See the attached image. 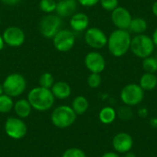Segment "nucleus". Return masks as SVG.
<instances>
[{
	"mask_svg": "<svg viewBox=\"0 0 157 157\" xmlns=\"http://www.w3.org/2000/svg\"><path fill=\"white\" fill-rule=\"evenodd\" d=\"M132 36L129 30L115 29L108 37V49L114 57H122L131 48Z\"/></svg>",
	"mask_w": 157,
	"mask_h": 157,
	"instance_id": "f257e3e1",
	"label": "nucleus"
},
{
	"mask_svg": "<svg viewBox=\"0 0 157 157\" xmlns=\"http://www.w3.org/2000/svg\"><path fill=\"white\" fill-rule=\"evenodd\" d=\"M27 99L30 103L32 109L37 111H47L51 109L55 101V98L51 89L41 86L32 88L29 92Z\"/></svg>",
	"mask_w": 157,
	"mask_h": 157,
	"instance_id": "f03ea898",
	"label": "nucleus"
},
{
	"mask_svg": "<svg viewBox=\"0 0 157 157\" xmlns=\"http://www.w3.org/2000/svg\"><path fill=\"white\" fill-rule=\"evenodd\" d=\"M155 44L152 40V37L146 34H138L132 38L131 48L132 52L138 58L144 59L151 54L155 51Z\"/></svg>",
	"mask_w": 157,
	"mask_h": 157,
	"instance_id": "7ed1b4c3",
	"label": "nucleus"
},
{
	"mask_svg": "<svg viewBox=\"0 0 157 157\" xmlns=\"http://www.w3.org/2000/svg\"><path fill=\"white\" fill-rule=\"evenodd\" d=\"M76 116L77 115L70 106L62 105L53 109L51 115V121L55 127L66 129L75 123Z\"/></svg>",
	"mask_w": 157,
	"mask_h": 157,
	"instance_id": "20e7f679",
	"label": "nucleus"
},
{
	"mask_svg": "<svg viewBox=\"0 0 157 157\" xmlns=\"http://www.w3.org/2000/svg\"><path fill=\"white\" fill-rule=\"evenodd\" d=\"M2 85L5 94L11 98H17L26 90L27 81L21 74L12 73L5 78Z\"/></svg>",
	"mask_w": 157,
	"mask_h": 157,
	"instance_id": "39448f33",
	"label": "nucleus"
},
{
	"mask_svg": "<svg viewBox=\"0 0 157 157\" xmlns=\"http://www.w3.org/2000/svg\"><path fill=\"white\" fill-rule=\"evenodd\" d=\"M63 20L58 15L48 14L42 17L39 24V29L40 34L45 39H52L57 32L62 29Z\"/></svg>",
	"mask_w": 157,
	"mask_h": 157,
	"instance_id": "423d86ee",
	"label": "nucleus"
},
{
	"mask_svg": "<svg viewBox=\"0 0 157 157\" xmlns=\"http://www.w3.org/2000/svg\"><path fill=\"white\" fill-rule=\"evenodd\" d=\"M144 98V90L137 84H129L121 91V101L129 107L140 104Z\"/></svg>",
	"mask_w": 157,
	"mask_h": 157,
	"instance_id": "0eeeda50",
	"label": "nucleus"
},
{
	"mask_svg": "<svg viewBox=\"0 0 157 157\" xmlns=\"http://www.w3.org/2000/svg\"><path fill=\"white\" fill-rule=\"evenodd\" d=\"M6 134L13 140L24 138L28 132V127L22 119L18 117H9L4 125Z\"/></svg>",
	"mask_w": 157,
	"mask_h": 157,
	"instance_id": "6e6552de",
	"label": "nucleus"
},
{
	"mask_svg": "<svg viewBox=\"0 0 157 157\" xmlns=\"http://www.w3.org/2000/svg\"><path fill=\"white\" fill-rule=\"evenodd\" d=\"M54 48L61 52H67L73 49L75 43V36L72 30L60 29L52 38Z\"/></svg>",
	"mask_w": 157,
	"mask_h": 157,
	"instance_id": "1a4fd4ad",
	"label": "nucleus"
},
{
	"mask_svg": "<svg viewBox=\"0 0 157 157\" xmlns=\"http://www.w3.org/2000/svg\"><path fill=\"white\" fill-rule=\"evenodd\" d=\"M85 41L89 47L96 50H99L107 45L108 37L102 29H100L99 28L93 27L86 30Z\"/></svg>",
	"mask_w": 157,
	"mask_h": 157,
	"instance_id": "9d476101",
	"label": "nucleus"
},
{
	"mask_svg": "<svg viewBox=\"0 0 157 157\" xmlns=\"http://www.w3.org/2000/svg\"><path fill=\"white\" fill-rule=\"evenodd\" d=\"M5 44H7L10 47L17 48L20 47L25 41V33L19 28L16 26H11L6 28L2 35Z\"/></svg>",
	"mask_w": 157,
	"mask_h": 157,
	"instance_id": "9b49d317",
	"label": "nucleus"
},
{
	"mask_svg": "<svg viewBox=\"0 0 157 157\" xmlns=\"http://www.w3.org/2000/svg\"><path fill=\"white\" fill-rule=\"evenodd\" d=\"M132 19L131 12L123 6H118L111 11V21L118 29L128 30Z\"/></svg>",
	"mask_w": 157,
	"mask_h": 157,
	"instance_id": "f8f14e48",
	"label": "nucleus"
},
{
	"mask_svg": "<svg viewBox=\"0 0 157 157\" xmlns=\"http://www.w3.org/2000/svg\"><path fill=\"white\" fill-rule=\"evenodd\" d=\"M85 65L90 73L100 74L105 70L106 61L101 53L90 52L85 57Z\"/></svg>",
	"mask_w": 157,
	"mask_h": 157,
	"instance_id": "ddd939ff",
	"label": "nucleus"
},
{
	"mask_svg": "<svg viewBox=\"0 0 157 157\" xmlns=\"http://www.w3.org/2000/svg\"><path fill=\"white\" fill-rule=\"evenodd\" d=\"M112 146L116 152L120 154H126L132 150L133 146V140L129 133L120 132L114 136L112 140Z\"/></svg>",
	"mask_w": 157,
	"mask_h": 157,
	"instance_id": "4468645a",
	"label": "nucleus"
},
{
	"mask_svg": "<svg viewBox=\"0 0 157 157\" xmlns=\"http://www.w3.org/2000/svg\"><path fill=\"white\" fill-rule=\"evenodd\" d=\"M77 0H60L56 5V15L60 17H71L77 9Z\"/></svg>",
	"mask_w": 157,
	"mask_h": 157,
	"instance_id": "2eb2a0df",
	"label": "nucleus"
},
{
	"mask_svg": "<svg viewBox=\"0 0 157 157\" xmlns=\"http://www.w3.org/2000/svg\"><path fill=\"white\" fill-rule=\"evenodd\" d=\"M89 25V17L85 13H75L70 18V27L74 31L82 32L86 30Z\"/></svg>",
	"mask_w": 157,
	"mask_h": 157,
	"instance_id": "dca6fc26",
	"label": "nucleus"
},
{
	"mask_svg": "<svg viewBox=\"0 0 157 157\" xmlns=\"http://www.w3.org/2000/svg\"><path fill=\"white\" fill-rule=\"evenodd\" d=\"M53 97L57 99H66L71 95V86L64 81H58L51 88Z\"/></svg>",
	"mask_w": 157,
	"mask_h": 157,
	"instance_id": "f3484780",
	"label": "nucleus"
},
{
	"mask_svg": "<svg viewBox=\"0 0 157 157\" xmlns=\"http://www.w3.org/2000/svg\"><path fill=\"white\" fill-rule=\"evenodd\" d=\"M17 117L20 118V119H26L28 118L32 110V107L30 105V103L29 102L28 99L25 98H21L17 100L14 103V108H13Z\"/></svg>",
	"mask_w": 157,
	"mask_h": 157,
	"instance_id": "a211bd4d",
	"label": "nucleus"
},
{
	"mask_svg": "<svg viewBox=\"0 0 157 157\" xmlns=\"http://www.w3.org/2000/svg\"><path fill=\"white\" fill-rule=\"evenodd\" d=\"M71 108L73 109L76 115H83L87 111L89 108V102L86 99V98L83 96H77L72 101Z\"/></svg>",
	"mask_w": 157,
	"mask_h": 157,
	"instance_id": "6ab92c4d",
	"label": "nucleus"
},
{
	"mask_svg": "<svg viewBox=\"0 0 157 157\" xmlns=\"http://www.w3.org/2000/svg\"><path fill=\"white\" fill-rule=\"evenodd\" d=\"M139 85L144 91L154 90L157 86V76L155 74L145 73L142 75Z\"/></svg>",
	"mask_w": 157,
	"mask_h": 157,
	"instance_id": "aec40b11",
	"label": "nucleus"
},
{
	"mask_svg": "<svg viewBox=\"0 0 157 157\" xmlns=\"http://www.w3.org/2000/svg\"><path fill=\"white\" fill-rule=\"evenodd\" d=\"M148 25L145 19L142 17H135L132 19V22L129 27V32L134 33L135 35L144 34L147 30Z\"/></svg>",
	"mask_w": 157,
	"mask_h": 157,
	"instance_id": "412c9836",
	"label": "nucleus"
},
{
	"mask_svg": "<svg viewBox=\"0 0 157 157\" xmlns=\"http://www.w3.org/2000/svg\"><path fill=\"white\" fill-rule=\"evenodd\" d=\"M116 116H117V113H116L115 109L111 107L103 108L99 111V114H98L99 121L103 124H111L115 121Z\"/></svg>",
	"mask_w": 157,
	"mask_h": 157,
	"instance_id": "4be33fe9",
	"label": "nucleus"
},
{
	"mask_svg": "<svg viewBox=\"0 0 157 157\" xmlns=\"http://www.w3.org/2000/svg\"><path fill=\"white\" fill-rule=\"evenodd\" d=\"M14 108L13 98L7 96L6 94H3L0 96V113H8Z\"/></svg>",
	"mask_w": 157,
	"mask_h": 157,
	"instance_id": "5701e85b",
	"label": "nucleus"
},
{
	"mask_svg": "<svg viewBox=\"0 0 157 157\" xmlns=\"http://www.w3.org/2000/svg\"><path fill=\"white\" fill-rule=\"evenodd\" d=\"M143 68L145 73L155 74L157 72V59L153 56H148L143 60Z\"/></svg>",
	"mask_w": 157,
	"mask_h": 157,
	"instance_id": "b1692460",
	"label": "nucleus"
},
{
	"mask_svg": "<svg viewBox=\"0 0 157 157\" xmlns=\"http://www.w3.org/2000/svg\"><path fill=\"white\" fill-rule=\"evenodd\" d=\"M57 2L55 0H40L39 6L40 9L46 14H52V12H55Z\"/></svg>",
	"mask_w": 157,
	"mask_h": 157,
	"instance_id": "393cba45",
	"label": "nucleus"
},
{
	"mask_svg": "<svg viewBox=\"0 0 157 157\" xmlns=\"http://www.w3.org/2000/svg\"><path fill=\"white\" fill-rule=\"evenodd\" d=\"M39 84L40 86L47 88V89H51L52 86L54 84V78L52 76V74L50 73H43L39 79Z\"/></svg>",
	"mask_w": 157,
	"mask_h": 157,
	"instance_id": "a878e982",
	"label": "nucleus"
},
{
	"mask_svg": "<svg viewBox=\"0 0 157 157\" xmlns=\"http://www.w3.org/2000/svg\"><path fill=\"white\" fill-rule=\"evenodd\" d=\"M102 82V78L100 74L91 73L87 77V85L91 88H98Z\"/></svg>",
	"mask_w": 157,
	"mask_h": 157,
	"instance_id": "bb28decb",
	"label": "nucleus"
},
{
	"mask_svg": "<svg viewBox=\"0 0 157 157\" xmlns=\"http://www.w3.org/2000/svg\"><path fill=\"white\" fill-rule=\"evenodd\" d=\"M62 157H86L85 152L77 147H72L65 150Z\"/></svg>",
	"mask_w": 157,
	"mask_h": 157,
	"instance_id": "cd10ccee",
	"label": "nucleus"
},
{
	"mask_svg": "<svg viewBox=\"0 0 157 157\" xmlns=\"http://www.w3.org/2000/svg\"><path fill=\"white\" fill-rule=\"evenodd\" d=\"M99 3L102 8L107 11H113L119 6V0H100Z\"/></svg>",
	"mask_w": 157,
	"mask_h": 157,
	"instance_id": "c85d7f7f",
	"label": "nucleus"
},
{
	"mask_svg": "<svg viewBox=\"0 0 157 157\" xmlns=\"http://www.w3.org/2000/svg\"><path fill=\"white\" fill-rule=\"evenodd\" d=\"M118 115L122 120H129L132 118V109L129 108V106H125V107H121L119 109Z\"/></svg>",
	"mask_w": 157,
	"mask_h": 157,
	"instance_id": "c756f323",
	"label": "nucleus"
},
{
	"mask_svg": "<svg viewBox=\"0 0 157 157\" xmlns=\"http://www.w3.org/2000/svg\"><path fill=\"white\" fill-rule=\"evenodd\" d=\"M99 1H100V0H77V2H78L81 6H85V7H91V6H96L97 4H98Z\"/></svg>",
	"mask_w": 157,
	"mask_h": 157,
	"instance_id": "7c9ffc66",
	"label": "nucleus"
},
{
	"mask_svg": "<svg viewBox=\"0 0 157 157\" xmlns=\"http://www.w3.org/2000/svg\"><path fill=\"white\" fill-rule=\"evenodd\" d=\"M4 5H6V6H16V5H17L21 0H0Z\"/></svg>",
	"mask_w": 157,
	"mask_h": 157,
	"instance_id": "2f4dec72",
	"label": "nucleus"
},
{
	"mask_svg": "<svg viewBox=\"0 0 157 157\" xmlns=\"http://www.w3.org/2000/svg\"><path fill=\"white\" fill-rule=\"evenodd\" d=\"M101 157H121L117 153H114V152H107L105 153Z\"/></svg>",
	"mask_w": 157,
	"mask_h": 157,
	"instance_id": "473e14b6",
	"label": "nucleus"
},
{
	"mask_svg": "<svg viewBox=\"0 0 157 157\" xmlns=\"http://www.w3.org/2000/svg\"><path fill=\"white\" fill-rule=\"evenodd\" d=\"M152 40H153V41H154L155 46L157 48V28L155 29V31H154V33H153Z\"/></svg>",
	"mask_w": 157,
	"mask_h": 157,
	"instance_id": "72a5a7b5",
	"label": "nucleus"
},
{
	"mask_svg": "<svg viewBox=\"0 0 157 157\" xmlns=\"http://www.w3.org/2000/svg\"><path fill=\"white\" fill-rule=\"evenodd\" d=\"M152 12H153V14L157 17V1H155L154 4H153V6H152Z\"/></svg>",
	"mask_w": 157,
	"mask_h": 157,
	"instance_id": "f704fd0d",
	"label": "nucleus"
},
{
	"mask_svg": "<svg viewBox=\"0 0 157 157\" xmlns=\"http://www.w3.org/2000/svg\"><path fill=\"white\" fill-rule=\"evenodd\" d=\"M4 46H5V41H4V39H3L2 35H0V51L3 50Z\"/></svg>",
	"mask_w": 157,
	"mask_h": 157,
	"instance_id": "c9c22d12",
	"label": "nucleus"
},
{
	"mask_svg": "<svg viewBox=\"0 0 157 157\" xmlns=\"http://www.w3.org/2000/svg\"><path fill=\"white\" fill-rule=\"evenodd\" d=\"M125 157H136L135 156V155L133 154V153H132V152H128V153H126V155Z\"/></svg>",
	"mask_w": 157,
	"mask_h": 157,
	"instance_id": "e433bc0d",
	"label": "nucleus"
},
{
	"mask_svg": "<svg viewBox=\"0 0 157 157\" xmlns=\"http://www.w3.org/2000/svg\"><path fill=\"white\" fill-rule=\"evenodd\" d=\"M4 94V88H3V85L0 84V96Z\"/></svg>",
	"mask_w": 157,
	"mask_h": 157,
	"instance_id": "4c0bfd02",
	"label": "nucleus"
},
{
	"mask_svg": "<svg viewBox=\"0 0 157 157\" xmlns=\"http://www.w3.org/2000/svg\"><path fill=\"white\" fill-rule=\"evenodd\" d=\"M0 24H1V18H0Z\"/></svg>",
	"mask_w": 157,
	"mask_h": 157,
	"instance_id": "58836bf2",
	"label": "nucleus"
}]
</instances>
